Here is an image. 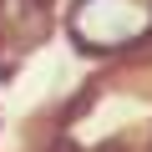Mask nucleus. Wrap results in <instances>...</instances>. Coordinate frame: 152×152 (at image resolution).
I'll use <instances>...</instances> for the list:
<instances>
[]
</instances>
